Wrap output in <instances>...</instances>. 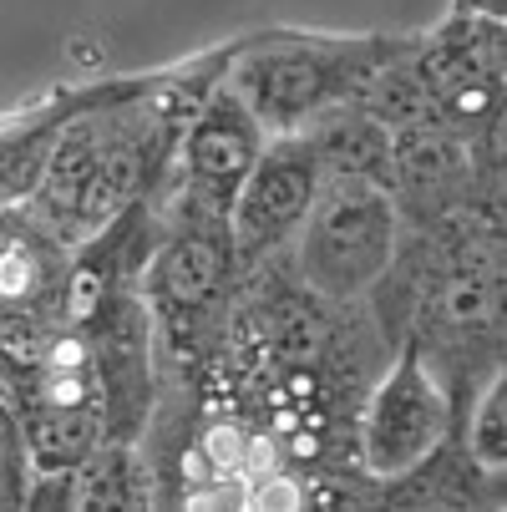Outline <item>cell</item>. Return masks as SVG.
Masks as SVG:
<instances>
[{"label": "cell", "instance_id": "6da1fadb", "mask_svg": "<svg viewBox=\"0 0 507 512\" xmlns=\"http://www.w3.org/2000/svg\"><path fill=\"white\" fill-rule=\"evenodd\" d=\"M168 117L153 107H102L51 132L41 163V213L56 244L97 239L112 218L142 203L148 183L168 168Z\"/></svg>", "mask_w": 507, "mask_h": 512}, {"label": "cell", "instance_id": "7a4b0ae2", "mask_svg": "<svg viewBox=\"0 0 507 512\" xmlns=\"http://www.w3.org/2000/svg\"><path fill=\"white\" fill-rule=\"evenodd\" d=\"M396 46V36H254L234 51L224 87L269 137L305 132L320 112L350 102Z\"/></svg>", "mask_w": 507, "mask_h": 512}, {"label": "cell", "instance_id": "3957f363", "mask_svg": "<svg viewBox=\"0 0 507 512\" xmlns=\"http://www.w3.org/2000/svg\"><path fill=\"white\" fill-rule=\"evenodd\" d=\"M396 244L401 213L381 183L320 178L300 234L289 239V264H295V279L325 305H355L391 269Z\"/></svg>", "mask_w": 507, "mask_h": 512}, {"label": "cell", "instance_id": "277c9868", "mask_svg": "<svg viewBox=\"0 0 507 512\" xmlns=\"http://www.w3.org/2000/svg\"><path fill=\"white\" fill-rule=\"evenodd\" d=\"M457 426V396L416 345H396V360L376 381L360 421V457L366 472L381 482H401L431 452L447 447Z\"/></svg>", "mask_w": 507, "mask_h": 512}, {"label": "cell", "instance_id": "5b68a950", "mask_svg": "<svg viewBox=\"0 0 507 512\" xmlns=\"http://www.w3.org/2000/svg\"><path fill=\"white\" fill-rule=\"evenodd\" d=\"M386 193H391L406 229H437L457 213L502 218V173L477 168L467 142L437 122L391 132Z\"/></svg>", "mask_w": 507, "mask_h": 512}, {"label": "cell", "instance_id": "8992f818", "mask_svg": "<svg viewBox=\"0 0 507 512\" xmlns=\"http://www.w3.org/2000/svg\"><path fill=\"white\" fill-rule=\"evenodd\" d=\"M234 269H239V254L229 239V218L178 213L173 234L163 239V249L142 274V289H148V305L178 340H198L219 320Z\"/></svg>", "mask_w": 507, "mask_h": 512}, {"label": "cell", "instance_id": "52a82bcc", "mask_svg": "<svg viewBox=\"0 0 507 512\" xmlns=\"http://www.w3.org/2000/svg\"><path fill=\"white\" fill-rule=\"evenodd\" d=\"M320 178L325 173L310 153L305 132H279L264 142L249 178L239 183L229 203V239H234L239 264H264L289 249V239L300 234L310 213Z\"/></svg>", "mask_w": 507, "mask_h": 512}, {"label": "cell", "instance_id": "ba28073f", "mask_svg": "<svg viewBox=\"0 0 507 512\" xmlns=\"http://www.w3.org/2000/svg\"><path fill=\"white\" fill-rule=\"evenodd\" d=\"M269 132L254 122V112L219 82L208 92V102L193 112L183 142H178V213H208L229 218V203L239 183L249 178L259 148Z\"/></svg>", "mask_w": 507, "mask_h": 512}, {"label": "cell", "instance_id": "9c48e42d", "mask_svg": "<svg viewBox=\"0 0 507 512\" xmlns=\"http://www.w3.org/2000/svg\"><path fill=\"white\" fill-rule=\"evenodd\" d=\"M305 142L325 178H360L381 188L391 178V127L355 102H335L330 112H320L305 127Z\"/></svg>", "mask_w": 507, "mask_h": 512}, {"label": "cell", "instance_id": "30bf717a", "mask_svg": "<svg viewBox=\"0 0 507 512\" xmlns=\"http://www.w3.org/2000/svg\"><path fill=\"white\" fill-rule=\"evenodd\" d=\"M467 462L502 482V462H507V391H502V371H492L482 381V396L472 406V431H467Z\"/></svg>", "mask_w": 507, "mask_h": 512}]
</instances>
